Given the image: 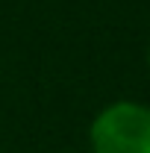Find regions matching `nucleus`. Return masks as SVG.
<instances>
[{"instance_id": "obj_1", "label": "nucleus", "mask_w": 150, "mask_h": 153, "mask_svg": "<svg viewBox=\"0 0 150 153\" xmlns=\"http://www.w3.org/2000/svg\"><path fill=\"white\" fill-rule=\"evenodd\" d=\"M91 153H150V106L118 100L91 121Z\"/></svg>"}, {"instance_id": "obj_2", "label": "nucleus", "mask_w": 150, "mask_h": 153, "mask_svg": "<svg viewBox=\"0 0 150 153\" xmlns=\"http://www.w3.org/2000/svg\"><path fill=\"white\" fill-rule=\"evenodd\" d=\"M147 62H150V47H147Z\"/></svg>"}]
</instances>
